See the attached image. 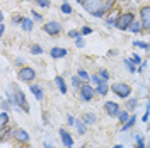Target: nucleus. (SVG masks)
Wrapping results in <instances>:
<instances>
[{
    "instance_id": "4",
    "label": "nucleus",
    "mask_w": 150,
    "mask_h": 148,
    "mask_svg": "<svg viewBox=\"0 0 150 148\" xmlns=\"http://www.w3.org/2000/svg\"><path fill=\"white\" fill-rule=\"evenodd\" d=\"M36 70L33 68V66H28V65H24V66H21L19 68V72H17V78L21 80V82H34L36 80Z\"/></svg>"
},
{
    "instance_id": "58",
    "label": "nucleus",
    "mask_w": 150,
    "mask_h": 148,
    "mask_svg": "<svg viewBox=\"0 0 150 148\" xmlns=\"http://www.w3.org/2000/svg\"><path fill=\"white\" fill-rule=\"evenodd\" d=\"M63 2H67V0H63Z\"/></svg>"
},
{
    "instance_id": "18",
    "label": "nucleus",
    "mask_w": 150,
    "mask_h": 148,
    "mask_svg": "<svg viewBox=\"0 0 150 148\" xmlns=\"http://www.w3.org/2000/svg\"><path fill=\"white\" fill-rule=\"evenodd\" d=\"M33 26H34V20H33V19H29V17H24L22 24H21L22 31H26V32H31V31H33Z\"/></svg>"
},
{
    "instance_id": "46",
    "label": "nucleus",
    "mask_w": 150,
    "mask_h": 148,
    "mask_svg": "<svg viewBox=\"0 0 150 148\" xmlns=\"http://www.w3.org/2000/svg\"><path fill=\"white\" fill-rule=\"evenodd\" d=\"M145 66H147V61H142L140 65H138V68H137V72H138V73L143 72V70H145Z\"/></svg>"
},
{
    "instance_id": "38",
    "label": "nucleus",
    "mask_w": 150,
    "mask_h": 148,
    "mask_svg": "<svg viewBox=\"0 0 150 148\" xmlns=\"http://www.w3.org/2000/svg\"><path fill=\"white\" fill-rule=\"evenodd\" d=\"M22 20H24V17H22L21 14L12 16V24H16V26H21V24H22Z\"/></svg>"
},
{
    "instance_id": "53",
    "label": "nucleus",
    "mask_w": 150,
    "mask_h": 148,
    "mask_svg": "<svg viewBox=\"0 0 150 148\" xmlns=\"http://www.w3.org/2000/svg\"><path fill=\"white\" fill-rule=\"evenodd\" d=\"M45 148H53V147H51L50 143H45Z\"/></svg>"
},
{
    "instance_id": "52",
    "label": "nucleus",
    "mask_w": 150,
    "mask_h": 148,
    "mask_svg": "<svg viewBox=\"0 0 150 148\" xmlns=\"http://www.w3.org/2000/svg\"><path fill=\"white\" fill-rule=\"evenodd\" d=\"M145 111H150V101L147 102V107H145Z\"/></svg>"
},
{
    "instance_id": "24",
    "label": "nucleus",
    "mask_w": 150,
    "mask_h": 148,
    "mask_svg": "<svg viewBox=\"0 0 150 148\" xmlns=\"http://www.w3.org/2000/svg\"><path fill=\"white\" fill-rule=\"evenodd\" d=\"M77 75H79V77L84 80V83H89V82H91V75L87 73V70H85V68H79V70H77Z\"/></svg>"
},
{
    "instance_id": "56",
    "label": "nucleus",
    "mask_w": 150,
    "mask_h": 148,
    "mask_svg": "<svg viewBox=\"0 0 150 148\" xmlns=\"http://www.w3.org/2000/svg\"><path fill=\"white\" fill-rule=\"evenodd\" d=\"M82 148H89V147H87V145H84V147H82Z\"/></svg>"
},
{
    "instance_id": "7",
    "label": "nucleus",
    "mask_w": 150,
    "mask_h": 148,
    "mask_svg": "<svg viewBox=\"0 0 150 148\" xmlns=\"http://www.w3.org/2000/svg\"><path fill=\"white\" fill-rule=\"evenodd\" d=\"M12 138L16 140L19 145H28L29 140H31V135L22 128H14L12 130Z\"/></svg>"
},
{
    "instance_id": "28",
    "label": "nucleus",
    "mask_w": 150,
    "mask_h": 148,
    "mask_svg": "<svg viewBox=\"0 0 150 148\" xmlns=\"http://www.w3.org/2000/svg\"><path fill=\"white\" fill-rule=\"evenodd\" d=\"M82 85H84V80H82V78H80L79 75L72 77V87H74V89H77V90H79V89H80Z\"/></svg>"
},
{
    "instance_id": "50",
    "label": "nucleus",
    "mask_w": 150,
    "mask_h": 148,
    "mask_svg": "<svg viewBox=\"0 0 150 148\" xmlns=\"http://www.w3.org/2000/svg\"><path fill=\"white\" fill-rule=\"evenodd\" d=\"M4 32H5V24L2 22V24H0V34H4Z\"/></svg>"
},
{
    "instance_id": "36",
    "label": "nucleus",
    "mask_w": 150,
    "mask_h": 148,
    "mask_svg": "<svg viewBox=\"0 0 150 148\" xmlns=\"http://www.w3.org/2000/svg\"><path fill=\"white\" fill-rule=\"evenodd\" d=\"M9 135L12 136V130H9L7 126H4V128H2V141H5V140L9 138Z\"/></svg>"
},
{
    "instance_id": "41",
    "label": "nucleus",
    "mask_w": 150,
    "mask_h": 148,
    "mask_svg": "<svg viewBox=\"0 0 150 148\" xmlns=\"http://www.w3.org/2000/svg\"><path fill=\"white\" fill-rule=\"evenodd\" d=\"M75 46H77V48H84L85 46V41H84V37H82V34L75 39Z\"/></svg>"
},
{
    "instance_id": "1",
    "label": "nucleus",
    "mask_w": 150,
    "mask_h": 148,
    "mask_svg": "<svg viewBox=\"0 0 150 148\" xmlns=\"http://www.w3.org/2000/svg\"><path fill=\"white\" fill-rule=\"evenodd\" d=\"M137 19H135V12H131V10H126V12H121L118 19H116V24H114V27L120 29V31H128L130 26L135 22Z\"/></svg>"
},
{
    "instance_id": "45",
    "label": "nucleus",
    "mask_w": 150,
    "mask_h": 148,
    "mask_svg": "<svg viewBox=\"0 0 150 148\" xmlns=\"http://www.w3.org/2000/svg\"><path fill=\"white\" fill-rule=\"evenodd\" d=\"M67 124H68V126H75V118L74 116H70V114L67 116Z\"/></svg>"
},
{
    "instance_id": "16",
    "label": "nucleus",
    "mask_w": 150,
    "mask_h": 148,
    "mask_svg": "<svg viewBox=\"0 0 150 148\" xmlns=\"http://www.w3.org/2000/svg\"><path fill=\"white\" fill-rule=\"evenodd\" d=\"M55 83H56V87H58V90H60V94H67V82H65L63 77L56 75L55 77Z\"/></svg>"
},
{
    "instance_id": "17",
    "label": "nucleus",
    "mask_w": 150,
    "mask_h": 148,
    "mask_svg": "<svg viewBox=\"0 0 150 148\" xmlns=\"http://www.w3.org/2000/svg\"><path fill=\"white\" fill-rule=\"evenodd\" d=\"M135 124H137V116H135V114H131L130 119L126 121L125 124H121V131H128V130H131V128H133Z\"/></svg>"
},
{
    "instance_id": "55",
    "label": "nucleus",
    "mask_w": 150,
    "mask_h": 148,
    "mask_svg": "<svg viewBox=\"0 0 150 148\" xmlns=\"http://www.w3.org/2000/svg\"><path fill=\"white\" fill-rule=\"evenodd\" d=\"M112 148H123V145H114Z\"/></svg>"
},
{
    "instance_id": "57",
    "label": "nucleus",
    "mask_w": 150,
    "mask_h": 148,
    "mask_svg": "<svg viewBox=\"0 0 150 148\" xmlns=\"http://www.w3.org/2000/svg\"><path fill=\"white\" fill-rule=\"evenodd\" d=\"M21 2H29V0H21Z\"/></svg>"
},
{
    "instance_id": "37",
    "label": "nucleus",
    "mask_w": 150,
    "mask_h": 148,
    "mask_svg": "<svg viewBox=\"0 0 150 148\" xmlns=\"http://www.w3.org/2000/svg\"><path fill=\"white\" fill-rule=\"evenodd\" d=\"M34 2H36L41 9H50V5H51V2H50V0H34Z\"/></svg>"
},
{
    "instance_id": "54",
    "label": "nucleus",
    "mask_w": 150,
    "mask_h": 148,
    "mask_svg": "<svg viewBox=\"0 0 150 148\" xmlns=\"http://www.w3.org/2000/svg\"><path fill=\"white\" fill-rule=\"evenodd\" d=\"M19 148H31V147H29V145H21Z\"/></svg>"
},
{
    "instance_id": "6",
    "label": "nucleus",
    "mask_w": 150,
    "mask_h": 148,
    "mask_svg": "<svg viewBox=\"0 0 150 148\" xmlns=\"http://www.w3.org/2000/svg\"><path fill=\"white\" fill-rule=\"evenodd\" d=\"M79 94H80V101L91 102L94 99V95H97V90H96V87L91 85V83H84V85L79 89Z\"/></svg>"
},
{
    "instance_id": "2",
    "label": "nucleus",
    "mask_w": 150,
    "mask_h": 148,
    "mask_svg": "<svg viewBox=\"0 0 150 148\" xmlns=\"http://www.w3.org/2000/svg\"><path fill=\"white\" fill-rule=\"evenodd\" d=\"M111 92L116 97L126 101V99H130V95H131V85H128L126 82H114V83H111Z\"/></svg>"
},
{
    "instance_id": "39",
    "label": "nucleus",
    "mask_w": 150,
    "mask_h": 148,
    "mask_svg": "<svg viewBox=\"0 0 150 148\" xmlns=\"http://www.w3.org/2000/svg\"><path fill=\"white\" fill-rule=\"evenodd\" d=\"M94 29L91 27V26H84V27L80 29V32H82V36H89V34H92Z\"/></svg>"
},
{
    "instance_id": "15",
    "label": "nucleus",
    "mask_w": 150,
    "mask_h": 148,
    "mask_svg": "<svg viewBox=\"0 0 150 148\" xmlns=\"http://www.w3.org/2000/svg\"><path fill=\"white\" fill-rule=\"evenodd\" d=\"M96 90H97V95L104 97V95H108V94L111 92V85H109L108 82H103L99 87H96Z\"/></svg>"
},
{
    "instance_id": "42",
    "label": "nucleus",
    "mask_w": 150,
    "mask_h": 148,
    "mask_svg": "<svg viewBox=\"0 0 150 148\" xmlns=\"http://www.w3.org/2000/svg\"><path fill=\"white\" fill-rule=\"evenodd\" d=\"M82 32L80 31H77V29H72V31H68V37H74V39H77V37L80 36Z\"/></svg>"
},
{
    "instance_id": "19",
    "label": "nucleus",
    "mask_w": 150,
    "mask_h": 148,
    "mask_svg": "<svg viewBox=\"0 0 150 148\" xmlns=\"http://www.w3.org/2000/svg\"><path fill=\"white\" fill-rule=\"evenodd\" d=\"M82 119H84V123L87 124V126H92L97 118H96V114H94V112H85L84 116H82Z\"/></svg>"
},
{
    "instance_id": "11",
    "label": "nucleus",
    "mask_w": 150,
    "mask_h": 148,
    "mask_svg": "<svg viewBox=\"0 0 150 148\" xmlns=\"http://www.w3.org/2000/svg\"><path fill=\"white\" fill-rule=\"evenodd\" d=\"M60 140H62V143H63L65 148H74V138H72V135L67 130H63V128L60 130Z\"/></svg>"
},
{
    "instance_id": "33",
    "label": "nucleus",
    "mask_w": 150,
    "mask_h": 148,
    "mask_svg": "<svg viewBox=\"0 0 150 148\" xmlns=\"http://www.w3.org/2000/svg\"><path fill=\"white\" fill-rule=\"evenodd\" d=\"M97 73H99V77H101L103 80H106V82H109V78H111V75H109V72H108L106 68H101V70H99Z\"/></svg>"
},
{
    "instance_id": "47",
    "label": "nucleus",
    "mask_w": 150,
    "mask_h": 148,
    "mask_svg": "<svg viewBox=\"0 0 150 148\" xmlns=\"http://www.w3.org/2000/svg\"><path fill=\"white\" fill-rule=\"evenodd\" d=\"M149 116H150V111H145V114L142 116V123H147L149 121Z\"/></svg>"
},
{
    "instance_id": "13",
    "label": "nucleus",
    "mask_w": 150,
    "mask_h": 148,
    "mask_svg": "<svg viewBox=\"0 0 150 148\" xmlns=\"http://www.w3.org/2000/svg\"><path fill=\"white\" fill-rule=\"evenodd\" d=\"M29 90H31V94L36 97L38 101H43V97H45V94H43V89L38 85V83H31V87H29Z\"/></svg>"
},
{
    "instance_id": "25",
    "label": "nucleus",
    "mask_w": 150,
    "mask_h": 148,
    "mask_svg": "<svg viewBox=\"0 0 150 148\" xmlns=\"http://www.w3.org/2000/svg\"><path fill=\"white\" fill-rule=\"evenodd\" d=\"M106 14H109V10H108V9H106V7L103 5L101 9H97L96 12H94L92 17H96V19H104V17H106Z\"/></svg>"
},
{
    "instance_id": "8",
    "label": "nucleus",
    "mask_w": 150,
    "mask_h": 148,
    "mask_svg": "<svg viewBox=\"0 0 150 148\" xmlns=\"http://www.w3.org/2000/svg\"><path fill=\"white\" fill-rule=\"evenodd\" d=\"M138 16H140V22L143 31H150V5H143L138 10Z\"/></svg>"
},
{
    "instance_id": "20",
    "label": "nucleus",
    "mask_w": 150,
    "mask_h": 148,
    "mask_svg": "<svg viewBox=\"0 0 150 148\" xmlns=\"http://www.w3.org/2000/svg\"><path fill=\"white\" fill-rule=\"evenodd\" d=\"M75 128H77V133H79V135H85L87 124L84 123V119H79V121H75Z\"/></svg>"
},
{
    "instance_id": "5",
    "label": "nucleus",
    "mask_w": 150,
    "mask_h": 148,
    "mask_svg": "<svg viewBox=\"0 0 150 148\" xmlns=\"http://www.w3.org/2000/svg\"><path fill=\"white\" fill-rule=\"evenodd\" d=\"M43 31H45V34H48V36L56 37V36L62 34L63 27H62V24L58 20H48V22H45V26H43Z\"/></svg>"
},
{
    "instance_id": "14",
    "label": "nucleus",
    "mask_w": 150,
    "mask_h": 148,
    "mask_svg": "<svg viewBox=\"0 0 150 148\" xmlns=\"http://www.w3.org/2000/svg\"><path fill=\"white\" fill-rule=\"evenodd\" d=\"M118 16H120V12H118V10H111V12L104 17V24H106V26H114Z\"/></svg>"
},
{
    "instance_id": "30",
    "label": "nucleus",
    "mask_w": 150,
    "mask_h": 148,
    "mask_svg": "<svg viewBox=\"0 0 150 148\" xmlns=\"http://www.w3.org/2000/svg\"><path fill=\"white\" fill-rule=\"evenodd\" d=\"M130 111H128V109H125V111H121L120 112V116H118V119H120V123H123V124H125V123H126V121L130 119Z\"/></svg>"
},
{
    "instance_id": "43",
    "label": "nucleus",
    "mask_w": 150,
    "mask_h": 148,
    "mask_svg": "<svg viewBox=\"0 0 150 148\" xmlns=\"http://www.w3.org/2000/svg\"><path fill=\"white\" fill-rule=\"evenodd\" d=\"M131 60H133V61H135V65L138 66L142 63V58H140V55H138V53H135V55H131Z\"/></svg>"
},
{
    "instance_id": "10",
    "label": "nucleus",
    "mask_w": 150,
    "mask_h": 148,
    "mask_svg": "<svg viewBox=\"0 0 150 148\" xmlns=\"http://www.w3.org/2000/svg\"><path fill=\"white\" fill-rule=\"evenodd\" d=\"M103 5H104L103 0H87L84 5H82V9H84L87 14H91V16H92L94 12H96L97 9H101Z\"/></svg>"
},
{
    "instance_id": "40",
    "label": "nucleus",
    "mask_w": 150,
    "mask_h": 148,
    "mask_svg": "<svg viewBox=\"0 0 150 148\" xmlns=\"http://www.w3.org/2000/svg\"><path fill=\"white\" fill-rule=\"evenodd\" d=\"M114 5H116V0H106V2H104V7L109 10V12L112 10V7H114Z\"/></svg>"
},
{
    "instance_id": "35",
    "label": "nucleus",
    "mask_w": 150,
    "mask_h": 148,
    "mask_svg": "<svg viewBox=\"0 0 150 148\" xmlns=\"http://www.w3.org/2000/svg\"><path fill=\"white\" fill-rule=\"evenodd\" d=\"M31 19L36 20V22H41L43 20V14H39L38 10H31Z\"/></svg>"
},
{
    "instance_id": "3",
    "label": "nucleus",
    "mask_w": 150,
    "mask_h": 148,
    "mask_svg": "<svg viewBox=\"0 0 150 148\" xmlns=\"http://www.w3.org/2000/svg\"><path fill=\"white\" fill-rule=\"evenodd\" d=\"M9 89L14 92V95H16V101H17V106L21 107V111H26V114H28V112L31 111V107H29V102H28V99H26L24 92L19 89L17 85H10Z\"/></svg>"
},
{
    "instance_id": "26",
    "label": "nucleus",
    "mask_w": 150,
    "mask_h": 148,
    "mask_svg": "<svg viewBox=\"0 0 150 148\" xmlns=\"http://www.w3.org/2000/svg\"><path fill=\"white\" fill-rule=\"evenodd\" d=\"M60 10H62V14H65V16L74 14V9H72V5H70L68 2H63V4L60 5Z\"/></svg>"
},
{
    "instance_id": "29",
    "label": "nucleus",
    "mask_w": 150,
    "mask_h": 148,
    "mask_svg": "<svg viewBox=\"0 0 150 148\" xmlns=\"http://www.w3.org/2000/svg\"><path fill=\"white\" fill-rule=\"evenodd\" d=\"M9 121H10V118H9V114H7V111L0 112V126H2V128H4V126H7V124H9Z\"/></svg>"
},
{
    "instance_id": "21",
    "label": "nucleus",
    "mask_w": 150,
    "mask_h": 148,
    "mask_svg": "<svg viewBox=\"0 0 150 148\" xmlns=\"http://www.w3.org/2000/svg\"><path fill=\"white\" fill-rule=\"evenodd\" d=\"M130 32H133V34H140L142 31H143V27H142V22L140 20H135L133 24L130 26V29H128Z\"/></svg>"
},
{
    "instance_id": "12",
    "label": "nucleus",
    "mask_w": 150,
    "mask_h": 148,
    "mask_svg": "<svg viewBox=\"0 0 150 148\" xmlns=\"http://www.w3.org/2000/svg\"><path fill=\"white\" fill-rule=\"evenodd\" d=\"M67 55H68V51H67L65 48H58V46H55V48H51V49H50V56H51L53 60L65 58Z\"/></svg>"
},
{
    "instance_id": "9",
    "label": "nucleus",
    "mask_w": 150,
    "mask_h": 148,
    "mask_svg": "<svg viewBox=\"0 0 150 148\" xmlns=\"http://www.w3.org/2000/svg\"><path fill=\"white\" fill-rule=\"evenodd\" d=\"M104 111L109 118H118L120 112H121V106L114 101H106L104 102Z\"/></svg>"
},
{
    "instance_id": "34",
    "label": "nucleus",
    "mask_w": 150,
    "mask_h": 148,
    "mask_svg": "<svg viewBox=\"0 0 150 148\" xmlns=\"http://www.w3.org/2000/svg\"><path fill=\"white\" fill-rule=\"evenodd\" d=\"M31 55H34V56L43 55V48L39 46V44H33V46H31Z\"/></svg>"
},
{
    "instance_id": "31",
    "label": "nucleus",
    "mask_w": 150,
    "mask_h": 148,
    "mask_svg": "<svg viewBox=\"0 0 150 148\" xmlns=\"http://www.w3.org/2000/svg\"><path fill=\"white\" fill-rule=\"evenodd\" d=\"M91 82H92L94 87H99V85H101L103 82H106V80H103V78L99 77V73H94L92 77H91Z\"/></svg>"
},
{
    "instance_id": "44",
    "label": "nucleus",
    "mask_w": 150,
    "mask_h": 148,
    "mask_svg": "<svg viewBox=\"0 0 150 148\" xmlns=\"http://www.w3.org/2000/svg\"><path fill=\"white\" fill-rule=\"evenodd\" d=\"M9 107H10V102L7 99H2V111H7Z\"/></svg>"
},
{
    "instance_id": "27",
    "label": "nucleus",
    "mask_w": 150,
    "mask_h": 148,
    "mask_svg": "<svg viewBox=\"0 0 150 148\" xmlns=\"http://www.w3.org/2000/svg\"><path fill=\"white\" fill-rule=\"evenodd\" d=\"M135 148H145V138L143 135H135Z\"/></svg>"
},
{
    "instance_id": "23",
    "label": "nucleus",
    "mask_w": 150,
    "mask_h": 148,
    "mask_svg": "<svg viewBox=\"0 0 150 148\" xmlns=\"http://www.w3.org/2000/svg\"><path fill=\"white\" fill-rule=\"evenodd\" d=\"M137 106H138V101L135 99V97H130V99H126V106H125V109H128V111H133V109H137Z\"/></svg>"
},
{
    "instance_id": "48",
    "label": "nucleus",
    "mask_w": 150,
    "mask_h": 148,
    "mask_svg": "<svg viewBox=\"0 0 150 148\" xmlns=\"http://www.w3.org/2000/svg\"><path fill=\"white\" fill-rule=\"evenodd\" d=\"M16 65H19V66H24V60H22V58H17V60H16Z\"/></svg>"
},
{
    "instance_id": "32",
    "label": "nucleus",
    "mask_w": 150,
    "mask_h": 148,
    "mask_svg": "<svg viewBox=\"0 0 150 148\" xmlns=\"http://www.w3.org/2000/svg\"><path fill=\"white\" fill-rule=\"evenodd\" d=\"M133 46L140 48V49H145V51H149L150 49V44L149 43H145V41H133Z\"/></svg>"
},
{
    "instance_id": "22",
    "label": "nucleus",
    "mask_w": 150,
    "mask_h": 148,
    "mask_svg": "<svg viewBox=\"0 0 150 148\" xmlns=\"http://www.w3.org/2000/svg\"><path fill=\"white\" fill-rule=\"evenodd\" d=\"M125 66H126V70H128L130 73H135V72H137V68H138L131 58H126V60H125Z\"/></svg>"
},
{
    "instance_id": "49",
    "label": "nucleus",
    "mask_w": 150,
    "mask_h": 148,
    "mask_svg": "<svg viewBox=\"0 0 150 148\" xmlns=\"http://www.w3.org/2000/svg\"><path fill=\"white\" fill-rule=\"evenodd\" d=\"M116 55H118L116 49H109V51H108V56H116Z\"/></svg>"
},
{
    "instance_id": "51",
    "label": "nucleus",
    "mask_w": 150,
    "mask_h": 148,
    "mask_svg": "<svg viewBox=\"0 0 150 148\" xmlns=\"http://www.w3.org/2000/svg\"><path fill=\"white\" fill-rule=\"evenodd\" d=\"M75 2H77L79 5H84V4H85V2H87V0H75Z\"/></svg>"
}]
</instances>
